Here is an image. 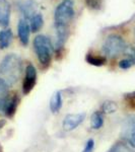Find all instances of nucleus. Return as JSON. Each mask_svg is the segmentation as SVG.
I'll return each instance as SVG.
<instances>
[{
    "label": "nucleus",
    "instance_id": "f257e3e1",
    "mask_svg": "<svg viewBox=\"0 0 135 152\" xmlns=\"http://www.w3.org/2000/svg\"><path fill=\"white\" fill-rule=\"evenodd\" d=\"M74 16V0H62L54 12V23L56 29L55 52L57 57L62 55L70 34V23Z\"/></svg>",
    "mask_w": 135,
    "mask_h": 152
},
{
    "label": "nucleus",
    "instance_id": "f03ea898",
    "mask_svg": "<svg viewBox=\"0 0 135 152\" xmlns=\"http://www.w3.org/2000/svg\"><path fill=\"white\" fill-rule=\"evenodd\" d=\"M23 73V61L16 54H8L0 63V77L9 86L14 85Z\"/></svg>",
    "mask_w": 135,
    "mask_h": 152
},
{
    "label": "nucleus",
    "instance_id": "7ed1b4c3",
    "mask_svg": "<svg viewBox=\"0 0 135 152\" xmlns=\"http://www.w3.org/2000/svg\"><path fill=\"white\" fill-rule=\"evenodd\" d=\"M34 50L40 64L47 68L51 63L53 55V45L51 40L45 35H38L34 39Z\"/></svg>",
    "mask_w": 135,
    "mask_h": 152
},
{
    "label": "nucleus",
    "instance_id": "20e7f679",
    "mask_svg": "<svg viewBox=\"0 0 135 152\" xmlns=\"http://www.w3.org/2000/svg\"><path fill=\"white\" fill-rule=\"evenodd\" d=\"M127 45L119 35H110L103 44V53L109 58H116L126 52Z\"/></svg>",
    "mask_w": 135,
    "mask_h": 152
},
{
    "label": "nucleus",
    "instance_id": "39448f33",
    "mask_svg": "<svg viewBox=\"0 0 135 152\" xmlns=\"http://www.w3.org/2000/svg\"><path fill=\"white\" fill-rule=\"evenodd\" d=\"M122 137L129 146L135 148V115L128 116L125 119L122 128Z\"/></svg>",
    "mask_w": 135,
    "mask_h": 152
},
{
    "label": "nucleus",
    "instance_id": "423d86ee",
    "mask_svg": "<svg viewBox=\"0 0 135 152\" xmlns=\"http://www.w3.org/2000/svg\"><path fill=\"white\" fill-rule=\"evenodd\" d=\"M24 79L23 82V94H29L34 89L37 82V70L33 64H28L24 71Z\"/></svg>",
    "mask_w": 135,
    "mask_h": 152
},
{
    "label": "nucleus",
    "instance_id": "0eeeda50",
    "mask_svg": "<svg viewBox=\"0 0 135 152\" xmlns=\"http://www.w3.org/2000/svg\"><path fill=\"white\" fill-rule=\"evenodd\" d=\"M85 114L84 113H77V114H68L63 119L62 127L66 132H70L76 129L80 124L84 121Z\"/></svg>",
    "mask_w": 135,
    "mask_h": 152
},
{
    "label": "nucleus",
    "instance_id": "6e6552de",
    "mask_svg": "<svg viewBox=\"0 0 135 152\" xmlns=\"http://www.w3.org/2000/svg\"><path fill=\"white\" fill-rule=\"evenodd\" d=\"M18 7L23 15V18L28 19V20H29L36 13L39 12V4L35 0H21L18 2Z\"/></svg>",
    "mask_w": 135,
    "mask_h": 152
},
{
    "label": "nucleus",
    "instance_id": "1a4fd4ad",
    "mask_svg": "<svg viewBox=\"0 0 135 152\" xmlns=\"http://www.w3.org/2000/svg\"><path fill=\"white\" fill-rule=\"evenodd\" d=\"M29 34H31V26L28 19L21 18L18 24V35L19 41L23 46H28L29 42Z\"/></svg>",
    "mask_w": 135,
    "mask_h": 152
},
{
    "label": "nucleus",
    "instance_id": "9d476101",
    "mask_svg": "<svg viewBox=\"0 0 135 152\" xmlns=\"http://www.w3.org/2000/svg\"><path fill=\"white\" fill-rule=\"evenodd\" d=\"M11 6L8 0H0V26L6 28L10 21Z\"/></svg>",
    "mask_w": 135,
    "mask_h": 152
},
{
    "label": "nucleus",
    "instance_id": "9b49d317",
    "mask_svg": "<svg viewBox=\"0 0 135 152\" xmlns=\"http://www.w3.org/2000/svg\"><path fill=\"white\" fill-rule=\"evenodd\" d=\"M19 99L18 96V94H12L9 95L8 100H7L6 107H5V113H4V116H6L7 118H11L14 116L18 109V104Z\"/></svg>",
    "mask_w": 135,
    "mask_h": 152
},
{
    "label": "nucleus",
    "instance_id": "f8f14e48",
    "mask_svg": "<svg viewBox=\"0 0 135 152\" xmlns=\"http://www.w3.org/2000/svg\"><path fill=\"white\" fill-rule=\"evenodd\" d=\"M62 94L61 91H56L54 92V94L51 96L50 99V110L53 114H57L62 107Z\"/></svg>",
    "mask_w": 135,
    "mask_h": 152
},
{
    "label": "nucleus",
    "instance_id": "ddd939ff",
    "mask_svg": "<svg viewBox=\"0 0 135 152\" xmlns=\"http://www.w3.org/2000/svg\"><path fill=\"white\" fill-rule=\"evenodd\" d=\"M12 38H13V34L10 28H4L0 31V49L4 50V49L8 48L12 41Z\"/></svg>",
    "mask_w": 135,
    "mask_h": 152
},
{
    "label": "nucleus",
    "instance_id": "4468645a",
    "mask_svg": "<svg viewBox=\"0 0 135 152\" xmlns=\"http://www.w3.org/2000/svg\"><path fill=\"white\" fill-rule=\"evenodd\" d=\"M29 21V26H31V31H33V33H37V31H39L43 28L44 18H43V15H42V13L38 12V13H36Z\"/></svg>",
    "mask_w": 135,
    "mask_h": 152
},
{
    "label": "nucleus",
    "instance_id": "2eb2a0df",
    "mask_svg": "<svg viewBox=\"0 0 135 152\" xmlns=\"http://www.w3.org/2000/svg\"><path fill=\"white\" fill-rule=\"evenodd\" d=\"M104 125V114L100 111L95 112L90 117V127L94 130H99Z\"/></svg>",
    "mask_w": 135,
    "mask_h": 152
},
{
    "label": "nucleus",
    "instance_id": "dca6fc26",
    "mask_svg": "<svg viewBox=\"0 0 135 152\" xmlns=\"http://www.w3.org/2000/svg\"><path fill=\"white\" fill-rule=\"evenodd\" d=\"M85 60L88 64L94 65V66H103L106 63V57L103 56H95L94 54H87Z\"/></svg>",
    "mask_w": 135,
    "mask_h": 152
},
{
    "label": "nucleus",
    "instance_id": "f3484780",
    "mask_svg": "<svg viewBox=\"0 0 135 152\" xmlns=\"http://www.w3.org/2000/svg\"><path fill=\"white\" fill-rule=\"evenodd\" d=\"M117 109H118L117 104L115 102H112V100H106L102 104V113L104 115L114 114L117 111Z\"/></svg>",
    "mask_w": 135,
    "mask_h": 152
},
{
    "label": "nucleus",
    "instance_id": "a211bd4d",
    "mask_svg": "<svg viewBox=\"0 0 135 152\" xmlns=\"http://www.w3.org/2000/svg\"><path fill=\"white\" fill-rule=\"evenodd\" d=\"M128 144L123 143V142H118L115 145H113L108 152H133L130 148Z\"/></svg>",
    "mask_w": 135,
    "mask_h": 152
},
{
    "label": "nucleus",
    "instance_id": "6ab92c4d",
    "mask_svg": "<svg viewBox=\"0 0 135 152\" xmlns=\"http://www.w3.org/2000/svg\"><path fill=\"white\" fill-rule=\"evenodd\" d=\"M85 4L92 10H100L103 6V0H85Z\"/></svg>",
    "mask_w": 135,
    "mask_h": 152
},
{
    "label": "nucleus",
    "instance_id": "aec40b11",
    "mask_svg": "<svg viewBox=\"0 0 135 152\" xmlns=\"http://www.w3.org/2000/svg\"><path fill=\"white\" fill-rule=\"evenodd\" d=\"M133 64H134V61L132 60L131 58H126V59H123V60L120 61L119 67L121 68V69L126 70V69H129Z\"/></svg>",
    "mask_w": 135,
    "mask_h": 152
},
{
    "label": "nucleus",
    "instance_id": "412c9836",
    "mask_svg": "<svg viewBox=\"0 0 135 152\" xmlns=\"http://www.w3.org/2000/svg\"><path fill=\"white\" fill-rule=\"evenodd\" d=\"M95 149V141L94 139H88L84 145L82 152H92Z\"/></svg>",
    "mask_w": 135,
    "mask_h": 152
},
{
    "label": "nucleus",
    "instance_id": "4be33fe9",
    "mask_svg": "<svg viewBox=\"0 0 135 152\" xmlns=\"http://www.w3.org/2000/svg\"><path fill=\"white\" fill-rule=\"evenodd\" d=\"M7 88H8V85L6 84V82L0 77V96L2 94H6L7 92Z\"/></svg>",
    "mask_w": 135,
    "mask_h": 152
},
{
    "label": "nucleus",
    "instance_id": "5701e85b",
    "mask_svg": "<svg viewBox=\"0 0 135 152\" xmlns=\"http://www.w3.org/2000/svg\"><path fill=\"white\" fill-rule=\"evenodd\" d=\"M4 125H5V121H4V120H0V129L3 128Z\"/></svg>",
    "mask_w": 135,
    "mask_h": 152
},
{
    "label": "nucleus",
    "instance_id": "b1692460",
    "mask_svg": "<svg viewBox=\"0 0 135 152\" xmlns=\"http://www.w3.org/2000/svg\"><path fill=\"white\" fill-rule=\"evenodd\" d=\"M0 152H2V147H1V145H0Z\"/></svg>",
    "mask_w": 135,
    "mask_h": 152
}]
</instances>
